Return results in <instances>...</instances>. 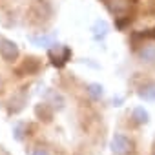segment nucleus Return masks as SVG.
Segmentation results:
<instances>
[{"label": "nucleus", "mask_w": 155, "mask_h": 155, "mask_svg": "<svg viewBox=\"0 0 155 155\" xmlns=\"http://www.w3.org/2000/svg\"><path fill=\"white\" fill-rule=\"evenodd\" d=\"M38 68H40V62L37 60V58H26V62L18 68V75L22 77V75H29V73H37L38 71Z\"/></svg>", "instance_id": "7"}, {"label": "nucleus", "mask_w": 155, "mask_h": 155, "mask_svg": "<svg viewBox=\"0 0 155 155\" xmlns=\"http://www.w3.org/2000/svg\"><path fill=\"white\" fill-rule=\"evenodd\" d=\"M0 57H2L6 62L17 60V57H18V46L13 40L2 38V40H0Z\"/></svg>", "instance_id": "2"}, {"label": "nucleus", "mask_w": 155, "mask_h": 155, "mask_svg": "<svg viewBox=\"0 0 155 155\" xmlns=\"http://www.w3.org/2000/svg\"><path fill=\"white\" fill-rule=\"evenodd\" d=\"M86 91H88V95H90L93 101H101V99L104 97V88H102L101 84H97V82L88 84V86H86Z\"/></svg>", "instance_id": "11"}, {"label": "nucleus", "mask_w": 155, "mask_h": 155, "mask_svg": "<svg viewBox=\"0 0 155 155\" xmlns=\"http://www.w3.org/2000/svg\"><path fill=\"white\" fill-rule=\"evenodd\" d=\"M110 148H111V151H113L115 155H128V153L133 151V142H131L126 135H122V133H115V135L111 137V144H110Z\"/></svg>", "instance_id": "1"}, {"label": "nucleus", "mask_w": 155, "mask_h": 155, "mask_svg": "<svg viewBox=\"0 0 155 155\" xmlns=\"http://www.w3.org/2000/svg\"><path fill=\"white\" fill-rule=\"evenodd\" d=\"M24 128H26V126H24L22 122H17V124H15L13 133H15V139H17V140H22V139H24Z\"/></svg>", "instance_id": "13"}, {"label": "nucleus", "mask_w": 155, "mask_h": 155, "mask_svg": "<svg viewBox=\"0 0 155 155\" xmlns=\"http://www.w3.org/2000/svg\"><path fill=\"white\" fill-rule=\"evenodd\" d=\"M29 42L38 48H49L55 44V35H29Z\"/></svg>", "instance_id": "4"}, {"label": "nucleus", "mask_w": 155, "mask_h": 155, "mask_svg": "<svg viewBox=\"0 0 155 155\" xmlns=\"http://www.w3.org/2000/svg\"><path fill=\"white\" fill-rule=\"evenodd\" d=\"M131 119H133L135 124H148L150 113H148L142 106H137V108H133V111H131Z\"/></svg>", "instance_id": "8"}, {"label": "nucleus", "mask_w": 155, "mask_h": 155, "mask_svg": "<svg viewBox=\"0 0 155 155\" xmlns=\"http://www.w3.org/2000/svg\"><path fill=\"white\" fill-rule=\"evenodd\" d=\"M69 55H71V51H69L68 48L60 46V44H53V49H49V57L53 58V64L58 66V68L68 62Z\"/></svg>", "instance_id": "3"}, {"label": "nucleus", "mask_w": 155, "mask_h": 155, "mask_svg": "<svg viewBox=\"0 0 155 155\" xmlns=\"http://www.w3.org/2000/svg\"><path fill=\"white\" fill-rule=\"evenodd\" d=\"M35 113H37V117H44V120H51V117H53V108H51L48 102H44V104H38V106L35 108Z\"/></svg>", "instance_id": "12"}, {"label": "nucleus", "mask_w": 155, "mask_h": 155, "mask_svg": "<svg viewBox=\"0 0 155 155\" xmlns=\"http://www.w3.org/2000/svg\"><path fill=\"white\" fill-rule=\"evenodd\" d=\"M153 155H155V151H153Z\"/></svg>", "instance_id": "16"}, {"label": "nucleus", "mask_w": 155, "mask_h": 155, "mask_svg": "<svg viewBox=\"0 0 155 155\" xmlns=\"http://www.w3.org/2000/svg\"><path fill=\"white\" fill-rule=\"evenodd\" d=\"M139 60L140 62H144V64H153L155 62V46H151V44H146V46H142L140 49H139Z\"/></svg>", "instance_id": "5"}, {"label": "nucleus", "mask_w": 155, "mask_h": 155, "mask_svg": "<svg viewBox=\"0 0 155 155\" xmlns=\"http://www.w3.org/2000/svg\"><path fill=\"white\" fill-rule=\"evenodd\" d=\"M137 95H139L140 99L148 101V102H155V84H153V82H150V84L142 86V88L137 91Z\"/></svg>", "instance_id": "9"}, {"label": "nucleus", "mask_w": 155, "mask_h": 155, "mask_svg": "<svg viewBox=\"0 0 155 155\" xmlns=\"http://www.w3.org/2000/svg\"><path fill=\"white\" fill-rule=\"evenodd\" d=\"M46 99H48V104H49L53 110H62V108H64V99H62L60 93H57V91H48Z\"/></svg>", "instance_id": "10"}, {"label": "nucleus", "mask_w": 155, "mask_h": 155, "mask_svg": "<svg viewBox=\"0 0 155 155\" xmlns=\"http://www.w3.org/2000/svg\"><path fill=\"white\" fill-rule=\"evenodd\" d=\"M120 102H122V97H117V99H113V104H115V106H120Z\"/></svg>", "instance_id": "15"}, {"label": "nucleus", "mask_w": 155, "mask_h": 155, "mask_svg": "<svg viewBox=\"0 0 155 155\" xmlns=\"http://www.w3.org/2000/svg\"><path fill=\"white\" fill-rule=\"evenodd\" d=\"M33 155H49V151L44 150V148H37V150L33 151Z\"/></svg>", "instance_id": "14"}, {"label": "nucleus", "mask_w": 155, "mask_h": 155, "mask_svg": "<svg viewBox=\"0 0 155 155\" xmlns=\"http://www.w3.org/2000/svg\"><path fill=\"white\" fill-rule=\"evenodd\" d=\"M91 33H93V38H95V40H102V38H106V35L110 33V26H108V22H106V20H97V22L93 24V28H91Z\"/></svg>", "instance_id": "6"}]
</instances>
